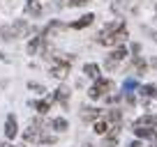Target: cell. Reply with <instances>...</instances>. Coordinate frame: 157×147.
Returning <instances> with one entry per match:
<instances>
[{
  "label": "cell",
  "mask_w": 157,
  "mask_h": 147,
  "mask_svg": "<svg viewBox=\"0 0 157 147\" xmlns=\"http://www.w3.org/2000/svg\"><path fill=\"white\" fill-rule=\"evenodd\" d=\"M72 55L69 58H60V55H56L53 58V67H51V76H56V78H65L69 71V64H72Z\"/></svg>",
  "instance_id": "2"
},
{
  "label": "cell",
  "mask_w": 157,
  "mask_h": 147,
  "mask_svg": "<svg viewBox=\"0 0 157 147\" xmlns=\"http://www.w3.org/2000/svg\"><path fill=\"white\" fill-rule=\"evenodd\" d=\"M134 133L139 138H143V140H155L157 138V129L146 127V124H134Z\"/></svg>",
  "instance_id": "6"
},
{
  "label": "cell",
  "mask_w": 157,
  "mask_h": 147,
  "mask_svg": "<svg viewBox=\"0 0 157 147\" xmlns=\"http://www.w3.org/2000/svg\"><path fill=\"white\" fill-rule=\"evenodd\" d=\"M155 25H157V5H155Z\"/></svg>",
  "instance_id": "25"
},
{
  "label": "cell",
  "mask_w": 157,
  "mask_h": 147,
  "mask_svg": "<svg viewBox=\"0 0 157 147\" xmlns=\"http://www.w3.org/2000/svg\"><path fill=\"white\" fill-rule=\"evenodd\" d=\"M23 32H28L25 21H16L14 25H5V28L0 30V34H2L5 39H16V37H23Z\"/></svg>",
  "instance_id": "3"
},
{
  "label": "cell",
  "mask_w": 157,
  "mask_h": 147,
  "mask_svg": "<svg viewBox=\"0 0 157 147\" xmlns=\"http://www.w3.org/2000/svg\"><path fill=\"white\" fill-rule=\"evenodd\" d=\"M111 88H113L111 81H106V78H97V81H95V85L88 90V94H90V99H99V97H104V94H106Z\"/></svg>",
  "instance_id": "4"
},
{
  "label": "cell",
  "mask_w": 157,
  "mask_h": 147,
  "mask_svg": "<svg viewBox=\"0 0 157 147\" xmlns=\"http://www.w3.org/2000/svg\"><path fill=\"white\" fill-rule=\"evenodd\" d=\"M53 101H60L63 106H67V101H69V90H67V88H58V90H56V94H53Z\"/></svg>",
  "instance_id": "9"
},
{
  "label": "cell",
  "mask_w": 157,
  "mask_h": 147,
  "mask_svg": "<svg viewBox=\"0 0 157 147\" xmlns=\"http://www.w3.org/2000/svg\"><path fill=\"white\" fill-rule=\"evenodd\" d=\"M0 147H10V145H7V142H0Z\"/></svg>",
  "instance_id": "26"
},
{
  "label": "cell",
  "mask_w": 157,
  "mask_h": 147,
  "mask_svg": "<svg viewBox=\"0 0 157 147\" xmlns=\"http://www.w3.org/2000/svg\"><path fill=\"white\" fill-rule=\"evenodd\" d=\"M139 92H141L143 99H155V97H157V88H155V85H143Z\"/></svg>",
  "instance_id": "11"
},
{
  "label": "cell",
  "mask_w": 157,
  "mask_h": 147,
  "mask_svg": "<svg viewBox=\"0 0 157 147\" xmlns=\"http://www.w3.org/2000/svg\"><path fill=\"white\" fill-rule=\"evenodd\" d=\"M134 88H136V81H134V78H127V81H125V85H123V90H125V92H132V90Z\"/></svg>",
  "instance_id": "19"
},
{
  "label": "cell",
  "mask_w": 157,
  "mask_h": 147,
  "mask_svg": "<svg viewBox=\"0 0 157 147\" xmlns=\"http://www.w3.org/2000/svg\"><path fill=\"white\" fill-rule=\"evenodd\" d=\"M86 2H88V0H69V5H72V7H78V5H86Z\"/></svg>",
  "instance_id": "22"
},
{
  "label": "cell",
  "mask_w": 157,
  "mask_h": 147,
  "mask_svg": "<svg viewBox=\"0 0 157 147\" xmlns=\"http://www.w3.org/2000/svg\"><path fill=\"white\" fill-rule=\"evenodd\" d=\"M25 14H28V16H39V14H42L39 0H28V2H25Z\"/></svg>",
  "instance_id": "8"
},
{
  "label": "cell",
  "mask_w": 157,
  "mask_h": 147,
  "mask_svg": "<svg viewBox=\"0 0 157 147\" xmlns=\"http://www.w3.org/2000/svg\"><path fill=\"white\" fill-rule=\"evenodd\" d=\"M127 39V28H125L123 21H116V23H109L106 28L99 32V44L104 46H116V44H123Z\"/></svg>",
  "instance_id": "1"
},
{
  "label": "cell",
  "mask_w": 157,
  "mask_h": 147,
  "mask_svg": "<svg viewBox=\"0 0 157 147\" xmlns=\"http://www.w3.org/2000/svg\"><path fill=\"white\" fill-rule=\"evenodd\" d=\"M134 67H136V69H139V71H141V74L146 71V62H143L141 58H134Z\"/></svg>",
  "instance_id": "21"
},
{
  "label": "cell",
  "mask_w": 157,
  "mask_h": 147,
  "mask_svg": "<svg viewBox=\"0 0 157 147\" xmlns=\"http://www.w3.org/2000/svg\"><path fill=\"white\" fill-rule=\"evenodd\" d=\"M129 147H141V142H132V145H129Z\"/></svg>",
  "instance_id": "24"
},
{
  "label": "cell",
  "mask_w": 157,
  "mask_h": 147,
  "mask_svg": "<svg viewBox=\"0 0 157 147\" xmlns=\"http://www.w3.org/2000/svg\"><path fill=\"white\" fill-rule=\"evenodd\" d=\"M16 131H19V127H16V117L14 115H7V124H5V136L7 138H14Z\"/></svg>",
  "instance_id": "7"
},
{
  "label": "cell",
  "mask_w": 157,
  "mask_h": 147,
  "mask_svg": "<svg viewBox=\"0 0 157 147\" xmlns=\"http://www.w3.org/2000/svg\"><path fill=\"white\" fill-rule=\"evenodd\" d=\"M109 122L106 120H97V122H95V133H99V136H106V131H109Z\"/></svg>",
  "instance_id": "15"
},
{
  "label": "cell",
  "mask_w": 157,
  "mask_h": 147,
  "mask_svg": "<svg viewBox=\"0 0 157 147\" xmlns=\"http://www.w3.org/2000/svg\"><path fill=\"white\" fill-rule=\"evenodd\" d=\"M81 117H83L86 122H90V120H97V117H99V110H97V108H83Z\"/></svg>",
  "instance_id": "13"
},
{
  "label": "cell",
  "mask_w": 157,
  "mask_h": 147,
  "mask_svg": "<svg viewBox=\"0 0 157 147\" xmlns=\"http://www.w3.org/2000/svg\"><path fill=\"white\" fill-rule=\"evenodd\" d=\"M143 103H146V108L150 110V113H155V110H157V97L150 99V101H148V99H143Z\"/></svg>",
  "instance_id": "20"
},
{
  "label": "cell",
  "mask_w": 157,
  "mask_h": 147,
  "mask_svg": "<svg viewBox=\"0 0 157 147\" xmlns=\"http://www.w3.org/2000/svg\"><path fill=\"white\" fill-rule=\"evenodd\" d=\"M51 127H53L56 131H65V129H67V122H65L63 117H56L53 122H51Z\"/></svg>",
  "instance_id": "18"
},
{
  "label": "cell",
  "mask_w": 157,
  "mask_h": 147,
  "mask_svg": "<svg viewBox=\"0 0 157 147\" xmlns=\"http://www.w3.org/2000/svg\"><path fill=\"white\" fill-rule=\"evenodd\" d=\"M83 74H86V76H90V78H99V67L90 62V64H86V67H83Z\"/></svg>",
  "instance_id": "14"
},
{
  "label": "cell",
  "mask_w": 157,
  "mask_h": 147,
  "mask_svg": "<svg viewBox=\"0 0 157 147\" xmlns=\"http://www.w3.org/2000/svg\"><path fill=\"white\" fill-rule=\"evenodd\" d=\"M51 101H53V97H51V99H46V101H37V103H35V108H37V113H42V115H44L46 110H49Z\"/></svg>",
  "instance_id": "16"
},
{
  "label": "cell",
  "mask_w": 157,
  "mask_h": 147,
  "mask_svg": "<svg viewBox=\"0 0 157 147\" xmlns=\"http://www.w3.org/2000/svg\"><path fill=\"white\" fill-rule=\"evenodd\" d=\"M39 46H42V37H35V39L28 44V53H30V55H35V53H37V48H39Z\"/></svg>",
  "instance_id": "17"
},
{
  "label": "cell",
  "mask_w": 157,
  "mask_h": 147,
  "mask_svg": "<svg viewBox=\"0 0 157 147\" xmlns=\"http://www.w3.org/2000/svg\"><path fill=\"white\" fill-rule=\"evenodd\" d=\"M136 124H146V127H152V129H155V127H157V115H155V113L143 115L141 120H136Z\"/></svg>",
  "instance_id": "12"
},
{
  "label": "cell",
  "mask_w": 157,
  "mask_h": 147,
  "mask_svg": "<svg viewBox=\"0 0 157 147\" xmlns=\"http://www.w3.org/2000/svg\"><path fill=\"white\" fill-rule=\"evenodd\" d=\"M93 19H95V16H93V14H86V16H81V19H78V21H74V23H72V28H74V30H81V28H88V25H90V23H93Z\"/></svg>",
  "instance_id": "10"
},
{
  "label": "cell",
  "mask_w": 157,
  "mask_h": 147,
  "mask_svg": "<svg viewBox=\"0 0 157 147\" xmlns=\"http://www.w3.org/2000/svg\"><path fill=\"white\" fill-rule=\"evenodd\" d=\"M125 55H127V48H125V46H118V48L106 58V62H104V64H106V69H109V71H113V69L118 67V62L125 60Z\"/></svg>",
  "instance_id": "5"
},
{
  "label": "cell",
  "mask_w": 157,
  "mask_h": 147,
  "mask_svg": "<svg viewBox=\"0 0 157 147\" xmlns=\"http://www.w3.org/2000/svg\"><path fill=\"white\" fill-rule=\"evenodd\" d=\"M155 147H157V145H155Z\"/></svg>",
  "instance_id": "27"
},
{
  "label": "cell",
  "mask_w": 157,
  "mask_h": 147,
  "mask_svg": "<svg viewBox=\"0 0 157 147\" xmlns=\"http://www.w3.org/2000/svg\"><path fill=\"white\" fill-rule=\"evenodd\" d=\"M30 90H35V92H44V88L37 85V83H30Z\"/></svg>",
  "instance_id": "23"
}]
</instances>
